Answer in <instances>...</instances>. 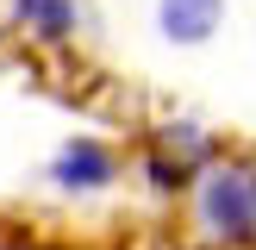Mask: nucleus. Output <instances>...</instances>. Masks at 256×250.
<instances>
[{
  "mask_svg": "<svg viewBox=\"0 0 256 250\" xmlns=\"http://www.w3.org/2000/svg\"><path fill=\"white\" fill-rule=\"evenodd\" d=\"M182 200L200 250H256V156H212Z\"/></svg>",
  "mask_w": 256,
  "mask_h": 250,
  "instance_id": "nucleus-1",
  "label": "nucleus"
},
{
  "mask_svg": "<svg viewBox=\"0 0 256 250\" xmlns=\"http://www.w3.org/2000/svg\"><path fill=\"white\" fill-rule=\"evenodd\" d=\"M125 175V156L106 144V138H69L50 162V182L62 194H106L112 182Z\"/></svg>",
  "mask_w": 256,
  "mask_h": 250,
  "instance_id": "nucleus-2",
  "label": "nucleus"
},
{
  "mask_svg": "<svg viewBox=\"0 0 256 250\" xmlns=\"http://www.w3.org/2000/svg\"><path fill=\"white\" fill-rule=\"evenodd\" d=\"M6 32L32 38L38 50H62L82 32V6L75 0H6Z\"/></svg>",
  "mask_w": 256,
  "mask_h": 250,
  "instance_id": "nucleus-3",
  "label": "nucleus"
},
{
  "mask_svg": "<svg viewBox=\"0 0 256 250\" xmlns=\"http://www.w3.org/2000/svg\"><path fill=\"white\" fill-rule=\"evenodd\" d=\"M219 25H225V0H156V32L182 50L212 44Z\"/></svg>",
  "mask_w": 256,
  "mask_h": 250,
  "instance_id": "nucleus-4",
  "label": "nucleus"
},
{
  "mask_svg": "<svg viewBox=\"0 0 256 250\" xmlns=\"http://www.w3.org/2000/svg\"><path fill=\"white\" fill-rule=\"evenodd\" d=\"M188 182H194V169H188L182 156H169L162 144H144V188H150L156 200H182Z\"/></svg>",
  "mask_w": 256,
  "mask_h": 250,
  "instance_id": "nucleus-5",
  "label": "nucleus"
},
{
  "mask_svg": "<svg viewBox=\"0 0 256 250\" xmlns=\"http://www.w3.org/2000/svg\"><path fill=\"white\" fill-rule=\"evenodd\" d=\"M0 56H6V19H0Z\"/></svg>",
  "mask_w": 256,
  "mask_h": 250,
  "instance_id": "nucleus-6",
  "label": "nucleus"
},
{
  "mask_svg": "<svg viewBox=\"0 0 256 250\" xmlns=\"http://www.w3.org/2000/svg\"><path fill=\"white\" fill-rule=\"evenodd\" d=\"M0 250H38V244H0Z\"/></svg>",
  "mask_w": 256,
  "mask_h": 250,
  "instance_id": "nucleus-7",
  "label": "nucleus"
},
{
  "mask_svg": "<svg viewBox=\"0 0 256 250\" xmlns=\"http://www.w3.org/2000/svg\"><path fill=\"white\" fill-rule=\"evenodd\" d=\"M194 250H200V244H194Z\"/></svg>",
  "mask_w": 256,
  "mask_h": 250,
  "instance_id": "nucleus-8",
  "label": "nucleus"
}]
</instances>
